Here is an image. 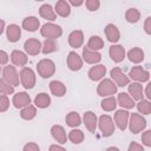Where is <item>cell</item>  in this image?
<instances>
[{
    "instance_id": "cell-47",
    "label": "cell",
    "mask_w": 151,
    "mask_h": 151,
    "mask_svg": "<svg viewBox=\"0 0 151 151\" xmlns=\"http://www.w3.org/2000/svg\"><path fill=\"white\" fill-rule=\"evenodd\" d=\"M48 151H66V149H64V147H63V146H60V145L53 144V145H51V146H50Z\"/></svg>"
},
{
    "instance_id": "cell-34",
    "label": "cell",
    "mask_w": 151,
    "mask_h": 151,
    "mask_svg": "<svg viewBox=\"0 0 151 151\" xmlns=\"http://www.w3.org/2000/svg\"><path fill=\"white\" fill-rule=\"evenodd\" d=\"M58 50V45L55 42V40L53 39H45L42 46H41V52L44 54H50V53H53Z\"/></svg>"
},
{
    "instance_id": "cell-1",
    "label": "cell",
    "mask_w": 151,
    "mask_h": 151,
    "mask_svg": "<svg viewBox=\"0 0 151 151\" xmlns=\"http://www.w3.org/2000/svg\"><path fill=\"white\" fill-rule=\"evenodd\" d=\"M97 124L99 126V130H100L103 137H110L113 134L116 126H114V123L110 116H107V114L100 116Z\"/></svg>"
},
{
    "instance_id": "cell-21",
    "label": "cell",
    "mask_w": 151,
    "mask_h": 151,
    "mask_svg": "<svg viewBox=\"0 0 151 151\" xmlns=\"http://www.w3.org/2000/svg\"><path fill=\"white\" fill-rule=\"evenodd\" d=\"M106 73V67L104 65H96V66H92L90 70H88V78L93 81H98L100 80Z\"/></svg>"
},
{
    "instance_id": "cell-7",
    "label": "cell",
    "mask_w": 151,
    "mask_h": 151,
    "mask_svg": "<svg viewBox=\"0 0 151 151\" xmlns=\"http://www.w3.org/2000/svg\"><path fill=\"white\" fill-rule=\"evenodd\" d=\"M130 118V131L132 133H139L146 127V120L145 118L139 113H131Z\"/></svg>"
},
{
    "instance_id": "cell-9",
    "label": "cell",
    "mask_w": 151,
    "mask_h": 151,
    "mask_svg": "<svg viewBox=\"0 0 151 151\" xmlns=\"http://www.w3.org/2000/svg\"><path fill=\"white\" fill-rule=\"evenodd\" d=\"M130 78L136 80L137 83H145L150 79V73L145 71L142 66H133L130 71Z\"/></svg>"
},
{
    "instance_id": "cell-12",
    "label": "cell",
    "mask_w": 151,
    "mask_h": 151,
    "mask_svg": "<svg viewBox=\"0 0 151 151\" xmlns=\"http://www.w3.org/2000/svg\"><path fill=\"white\" fill-rule=\"evenodd\" d=\"M12 103L14 105V107L17 109H22L27 105L31 104V98H29V94L26 93V92H18L13 96V99H12Z\"/></svg>"
},
{
    "instance_id": "cell-3",
    "label": "cell",
    "mask_w": 151,
    "mask_h": 151,
    "mask_svg": "<svg viewBox=\"0 0 151 151\" xmlns=\"http://www.w3.org/2000/svg\"><path fill=\"white\" fill-rule=\"evenodd\" d=\"M19 78H20V83L21 85L26 88H33L35 85V73L31 67H22L20 73H19Z\"/></svg>"
},
{
    "instance_id": "cell-19",
    "label": "cell",
    "mask_w": 151,
    "mask_h": 151,
    "mask_svg": "<svg viewBox=\"0 0 151 151\" xmlns=\"http://www.w3.org/2000/svg\"><path fill=\"white\" fill-rule=\"evenodd\" d=\"M6 37H7L8 41L17 42L21 37V28L15 24H11L6 28Z\"/></svg>"
},
{
    "instance_id": "cell-23",
    "label": "cell",
    "mask_w": 151,
    "mask_h": 151,
    "mask_svg": "<svg viewBox=\"0 0 151 151\" xmlns=\"http://www.w3.org/2000/svg\"><path fill=\"white\" fill-rule=\"evenodd\" d=\"M39 14L41 18L46 19V20H51L54 21L57 19V14L54 12V9L52 8V6L50 4H44L40 8H39Z\"/></svg>"
},
{
    "instance_id": "cell-36",
    "label": "cell",
    "mask_w": 151,
    "mask_h": 151,
    "mask_svg": "<svg viewBox=\"0 0 151 151\" xmlns=\"http://www.w3.org/2000/svg\"><path fill=\"white\" fill-rule=\"evenodd\" d=\"M67 138L73 143V144H80L84 140V132L79 129H73L72 131H70Z\"/></svg>"
},
{
    "instance_id": "cell-46",
    "label": "cell",
    "mask_w": 151,
    "mask_h": 151,
    "mask_svg": "<svg viewBox=\"0 0 151 151\" xmlns=\"http://www.w3.org/2000/svg\"><path fill=\"white\" fill-rule=\"evenodd\" d=\"M7 61H8V54L5 51L0 50V65H6Z\"/></svg>"
},
{
    "instance_id": "cell-32",
    "label": "cell",
    "mask_w": 151,
    "mask_h": 151,
    "mask_svg": "<svg viewBox=\"0 0 151 151\" xmlns=\"http://www.w3.org/2000/svg\"><path fill=\"white\" fill-rule=\"evenodd\" d=\"M35 116H37V109H35V106H33L31 104L25 106V107H22L21 111H20V117L22 119H25V120H31Z\"/></svg>"
},
{
    "instance_id": "cell-27",
    "label": "cell",
    "mask_w": 151,
    "mask_h": 151,
    "mask_svg": "<svg viewBox=\"0 0 151 151\" xmlns=\"http://www.w3.org/2000/svg\"><path fill=\"white\" fill-rule=\"evenodd\" d=\"M40 22L38 20V18L35 17H27L22 20V28L28 31V32H34L39 28Z\"/></svg>"
},
{
    "instance_id": "cell-2",
    "label": "cell",
    "mask_w": 151,
    "mask_h": 151,
    "mask_svg": "<svg viewBox=\"0 0 151 151\" xmlns=\"http://www.w3.org/2000/svg\"><path fill=\"white\" fill-rule=\"evenodd\" d=\"M38 74L41 78H50L55 72V65L51 59H41L37 65Z\"/></svg>"
},
{
    "instance_id": "cell-42",
    "label": "cell",
    "mask_w": 151,
    "mask_h": 151,
    "mask_svg": "<svg viewBox=\"0 0 151 151\" xmlns=\"http://www.w3.org/2000/svg\"><path fill=\"white\" fill-rule=\"evenodd\" d=\"M142 143L147 147L151 146V130H146L142 134Z\"/></svg>"
},
{
    "instance_id": "cell-49",
    "label": "cell",
    "mask_w": 151,
    "mask_h": 151,
    "mask_svg": "<svg viewBox=\"0 0 151 151\" xmlns=\"http://www.w3.org/2000/svg\"><path fill=\"white\" fill-rule=\"evenodd\" d=\"M150 87H151V84H147V86H146V90H145V96H146V98H147V99H150V98H151Z\"/></svg>"
},
{
    "instance_id": "cell-43",
    "label": "cell",
    "mask_w": 151,
    "mask_h": 151,
    "mask_svg": "<svg viewBox=\"0 0 151 151\" xmlns=\"http://www.w3.org/2000/svg\"><path fill=\"white\" fill-rule=\"evenodd\" d=\"M22 151H40V147L35 143H27L24 146V150Z\"/></svg>"
},
{
    "instance_id": "cell-18",
    "label": "cell",
    "mask_w": 151,
    "mask_h": 151,
    "mask_svg": "<svg viewBox=\"0 0 151 151\" xmlns=\"http://www.w3.org/2000/svg\"><path fill=\"white\" fill-rule=\"evenodd\" d=\"M51 134L59 144H65L67 142L66 132L61 125H53L51 127Z\"/></svg>"
},
{
    "instance_id": "cell-30",
    "label": "cell",
    "mask_w": 151,
    "mask_h": 151,
    "mask_svg": "<svg viewBox=\"0 0 151 151\" xmlns=\"http://www.w3.org/2000/svg\"><path fill=\"white\" fill-rule=\"evenodd\" d=\"M50 104H51V98L47 93L41 92V93L37 94L34 98V105L39 109H46L50 106Z\"/></svg>"
},
{
    "instance_id": "cell-51",
    "label": "cell",
    "mask_w": 151,
    "mask_h": 151,
    "mask_svg": "<svg viewBox=\"0 0 151 151\" xmlns=\"http://www.w3.org/2000/svg\"><path fill=\"white\" fill-rule=\"evenodd\" d=\"M106 151H120V150L118 147H116V146H110V147L106 149Z\"/></svg>"
},
{
    "instance_id": "cell-11",
    "label": "cell",
    "mask_w": 151,
    "mask_h": 151,
    "mask_svg": "<svg viewBox=\"0 0 151 151\" xmlns=\"http://www.w3.org/2000/svg\"><path fill=\"white\" fill-rule=\"evenodd\" d=\"M129 117H130V113L125 110H118L114 113V124L120 131H124L126 129L129 123Z\"/></svg>"
},
{
    "instance_id": "cell-52",
    "label": "cell",
    "mask_w": 151,
    "mask_h": 151,
    "mask_svg": "<svg viewBox=\"0 0 151 151\" xmlns=\"http://www.w3.org/2000/svg\"><path fill=\"white\" fill-rule=\"evenodd\" d=\"M0 73H1V67H0Z\"/></svg>"
},
{
    "instance_id": "cell-6",
    "label": "cell",
    "mask_w": 151,
    "mask_h": 151,
    "mask_svg": "<svg viewBox=\"0 0 151 151\" xmlns=\"http://www.w3.org/2000/svg\"><path fill=\"white\" fill-rule=\"evenodd\" d=\"M2 79L7 84H9L11 86H13V87L18 86L19 83H20V78H19V74H18L15 67L14 66H11V65L5 66V68L2 70Z\"/></svg>"
},
{
    "instance_id": "cell-24",
    "label": "cell",
    "mask_w": 151,
    "mask_h": 151,
    "mask_svg": "<svg viewBox=\"0 0 151 151\" xmlns=\"http://www.w3.org/2000/svg\"><path fill=\"white\" fill-rule=\"evenodd\" d=\"M11 60L15 66H25L27 64L28 58L24 52H21L19 50H14L11 53Z\"/></svg>"
},
{
    "instance_id": "cell-31",
    "label": "cell",
    "mask_w": 151,
    "mask_h": 151,
    "mask_svg": "<svg viewBox=\"0 0 151 151\" xmlns=\"http://www.w3.org/2000/svg\"><path fill=\"white\" fill-rule=\"evenodd\" d=\"M87 48H90L91 51H98V50H101L104 47V41L98 35H92L90 39H88V42H87Z\"/></svg>"
},
{
    "instance_id": "cell-5",
    "label": "cell",
    "mask_w": 151,
    "mask_h": 151,
    "mask_svg": "<svg viewBox=\"0 0 151 151\" xmlns=\"http://www.w3.org/2000/svg\"><path fill=\"white\" fill-rule=\"evenodd\" d=\"M40 33L46 39H53V40H55L57 38H59L63 34V29H61L60 26H58L55 24L47 22V24L42 25V27L40 28Z\"/></svg>"
},
{
    "instance_id": "cell-15",
    "label": "cell",
    "mask_w": 151,
    "mask_h": 151,
    "mask_svg": "<svg viewBox=\"0 0 151 151\" xmlns=\"http://www.w3.org/2000/svg\"><path fill=\"white\" fill-rule=\"evenodd\" d=\"M109 54L114 63H120L125 58V48L122 45H112L109 50Z\"/></svg>"
},
{
    "instance_id": "cell-45",
    "label": "cell",
    "mask_w": 151,
    "mask_h": 151,
    "mask_svg": "<svg viewBox=\"0 0 151 151\" xmlns=\"http://www.w3.org/2000/svg\"><path fill=\"white\" fill-rule=\"evenodd\" d=\"M144 29L146 34H151V17H147L144 22Z\"/></svg>"
},
{
    "instance_id": "cell-25",
    "label": "cell",
    "mask_w": 151,
    "mask_h": 151,
    "mask_svg": "<svg viewBox=\"0 0 151 151\" xmlns=\"http://www.w3.org/2000/svg\"><path fill=\"white\" fill-rule=\"evenodd\" d=\"M54 12L55 14L63 17V18H66L70 15L71 13V7H70V4L65 0H59L57 4H55V7H54Z\"/></svg>"
},
{
    "instance_id": "cell-13",
    "label": "cell",
    "mask_w": 151,
    "mask_h": 151,
    "mask_svg": "<svg viewBox=\"0 0 151 151\" xmlns=\"http://www.w3.org/2000/svg\"><path fill=\"white\" fill-rule=\"evenodd\" d=\"M83 122H84L86 129H87L90 132H92V133L96 132L98 119H97V116H96L94 112H92V111H86V112L84 113V116H83Z\"/></svg>"
},
{
    "instance_id": "cell-50",
    "label": "cell",
    "mask_w": 151,
    "mask_h": 151,
    "mask_svg": "<svg viewBox=\"0 0 151 151\" xmlns=\"http://www.w3.org/2000/svg\"><path fill=\"white\" fill-rule=\"evenodd\" d=\"M4 29H5V21L2 19H0V35L2 34Z\"/></svg>"
},
{
    "instance_id": "cell-40",
    "label": "cell",
    "mask_w": 151,
    "mask_h": 151,
    "mask_svg": "<svg viewBox=\"0 0 151 151\" xmlns=\"http://www.w3.org/2000/svg\"><path fill=\"white\" fill-rule=\"evenodd\" d=\"M9 107V99L7 96L0 94V112H5L7 111Z\"/></svg>"
},
{
    "instance_id": "cell-17",
    "label": "cell",
    "mask_w": 151,
    "mask_h": 151,
    "mask_svg": "<svg viewBox=\"0 0 151 151\" xmlns=\"http://www.w3.org/2000/svg\"><path fill=\"white\" fill-rule=\"evenodd\" d=\"M84 42V34L80 29H76V31H72L68 35V44L74 47V48H79L81 47Z\"/></svg>"
},
{
    "instance_id": "cell-20",
    "label": "cell",
    "mask_w": 151,
    "mask_h": 151,
    "mask_svg": "<svg viewBox=\"0 0 151 151\" xmlns=\"http://www.w3.org/2000/svg\"><path fill=\"white\" fill-rule=\"evenodd\" d=\"M105 35L107 38V40L110 42H117L120 39V32L118 29V27L113 24H109L105 27Z\"/></svg>"
},
{
    "instance_id": "cell-29",
    "label": "cell",
    "mask_w": 151,
    "mask_h": 151,
    "mask_svg": "<svg viewBox=\"0 0 151 151\" xmlns=\"http://www.w3.org/2000/svg\"><path fill=\"white\" fill-rule=\"evenodd\" d=\"M116 100L124 109H132L134 106V100L129 96V93H125V92L119 93L118 94V98Z\"/></svg>"
},
{
    "instance_id": "cell-37",
    "label": "cell",
    "mask_w": 151,
    "mask_h": 151,
    "mask_svg": "<svg viewBox=\"0 0 151 151\" xmlns=\"http://www.w3.org/2000/svg\"><path fill=\"white\" fill-rule=\"evenodd\" d=\"M100 104H101V109H103L104 111L110 112V111H113V110L116 109V106H117V100H116L114 97L110 96V97L103 99Z\"/></svg>"
},
{
    "instance_id": "cell-8",
    "label": "cell",
    "mask_w": 151,
    "mask_h": 151,
    "mask_svg": "<svg viewBox=\"0 0 151 151\" xmlns=\"http://www.w3.org/2000/svg\"><path fill=\"white\" fill-rule=\"evenodd\" d=\"M110 74H111V78L113 79V81L117 86L124 87V86L130 84V78L126 74H124V72L119 67H113L110 71Z\"/></svg>"
},
{
    "instance_id": "cell-35",
    "label": "cell",
    "mask_w": 151,
    "mask_h": 151,
    "mask_svg": "<svg viewBox=\"0 0 151 151\" xmlns=\"http://www.w3.org/2000/svg\"><path fill=\"white\" fill-rule=\"evenodd\" d=\"M125 19L130 24H136L140 19V12L137 8H129L125 12Z\"/></svg>"
},
{
    "instance_id": "cell-28",
    "label": "cell",
    "mask_w": 151,
    "mask_h": 151,
    "mask_svg": "<svg viewBox=\"0 0 151 151\" xmlns=\"http://www.w3.org/2000/svg\"><path fill=\"white\" fill-rule=\"evenodd\" d=\"M127 58L133 64H139L144 60V52L139 47H133L127 52Z\"/></svg>"
},
{
    "instance_id": "cell-48",
    "label": "cell",
    "mask_w": 151,
    "mask_h": 151,
    "mask_svg": "<svg viewBox=\"0 0 151 151\" xmlns=\"http://www.w3.org/2000/svg\"><path fill=\"white\" fill-rule=\"evenodd\" d=\"M68 4H71V5H73V6H81V5L84 4V1H83V0H70Z\"/></svg>"
},
{
    "instance_id": "cell-33",
    "label": "cell",
    "mask_w": 151,
    "mask_h": 151,
    "mask_svg": "<svg viewBox=\"0 0 151 151\" xmlns=\"http://www.w3.org/2000/svg\"><path fill=\"white\" fill-rule=\"evenodd\" d=\"M65 122H66V124H67L68 126H71V127H78V126L81 124V118H80V116H79L77 112L72 111V112L67 113V116H66V118H65Z\"/></svg>"
},
{
    "instance_id": "cell-26",
    "label": "cell",
    "mask_w": 151,
    "mask_h": 151,
    "mask_svg": "<svg viewBox=\"0 0 151 151\" xmlns=\"http://www.w3.org/2000/svg\"><path fill=\"white\" fill-rule=\"evenodd\" d=\"M50 90H51V93L55 97H63L66 93V86L59 80L51 81L50 83Z\"/></svg>"
},
{
    "instance_id": "cell-22",
    "label": "cell",
    "mask_w": 151,
    "mask_h": 151,
    "mask_svg": "<svg viewBox=\"0 0 151 151\" xmlns=\"http://www.w3.org/2000/svg\"><path fill=\"white\" fill-rule=\"evenodd\" d=\"M129 96L133 99V100H142L144 97V92H143V86L140 83H132L129 85Z\"/></svg>"
},
{
    "instance_id": "cell-39",
    "label": "cell",
    "mask_w": 151,
    "mask_h": 151,
    "mask_svg": "<svg viewBox=\"0 0 151 151\" xmlns=\"http://www.w3.org/2000/svg\"><path fill=\"white\" fill-rule=\"evenodd\" d=\"M14 93V87L7 84L4 79H0V94L7 96V94H13Z\"/></svg>"
},
{
    "instance_id": "cell-10",
    "label": "cell",
    "mask_w": 151,
    "mask_h": 151,
    "mask_svg": "<svg viewBox=\"0 0 151 151\" xmlns=\"http://www.w3.org/2000/svg\"><path fill=\"white\" fill-rule=\"evenodd\" d=\"M24 50L29 55H38L41 51V42L38 39H34V38L27 39L24 44Z\"/></svg>"
},
{
    "instance_id": "cell-14",
    "label": "cell",
    "mask_w": 151,
    "mask_h": 151,
    "mask_svg": "<svg viewBox=\"0 0 151 151\" xmlns=\"http://www.w3.org/2000/svg\"><path fill=\"white\" fill-rule=\"evenodd\" d=\"M67 67L71 71H79L83 67V59L76 52H70L67 55Z\"/></svg>"
},
{
    "instance_id": "cell-4",
    "label": "cell",
    "mask_w": 151,
    "mask_h": 151,
    "mask_svg": "<svg viewBox=\"0 0 151 151\" xmlns=\"http://www.w3.org/2000/svg\"><path fill=\"white\" fill-rule=\"evenodd\" d=\"M117 88H118V86L111 79H104L99 83V85L97 87V93L100 97H110V96H113L114 93H117Z\"/></svg>"
},
{
    "instance_id": "cell-41",
    "label": "cell",
    "mask_w": 151,
    "mask_h": 151,
    "mask_svg": "<svg viewBox=\"0 0 151 151\" xmlns=\"http://www.w3.org/2000/svg\"><path fill=\"white\" fill-rule=\"evenodd\" d=\"M85 5H86V8L88 11H97L100 6V1L99 0H86L85 1Z\"/></svg>"
},
{
    "instance_id": "cell-38",
    "label": "cell",
    "mask_w": 151,
    "mask_h": 151,
    "mask_svg": "<svg viewBox=\"0 0 151 151\" xmlns=\"http://www.w3.org/2000/svg\"><path fill=\"white\" fill-rule=\"evenodd\" d=\"M138 112L142 114H150L151 113V103L146 99H142L137 104Z\"/></svg>"
},
{
    "instance_id": "cell-44",
    "label": "cell",
    "mask_w": 151,
    "mask_h": 151,
    "mask_svg": "<svg viewBox=\"0 0 151 151\" xmlns=\"http://www.w3.org/2000/svg\"><path fill=\"white\" fill-rule=\"evenodd\" d=\"M127 151H145V150H144V147H143L140 144H138V143H136V142H132V143L129 145Z\"/></svg>"
},
{
    "instance_id": "cell-16",
    "label": "cell",
    "mask_w": 151,
    "mask_h": 151,
    "mask_svg": "<svg viewBox=\"0 0 151 151\" xmlns=\"http://www.w3.org/2000/svg\"><path fill=\"white\" fill-rule=\"evenodd\" d=\"M83 59L87 64H97L101 60V54L98 51H91L85 46L83 48Z\"/></svg>"
}]
</instances>
